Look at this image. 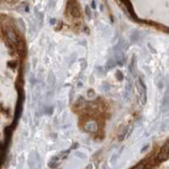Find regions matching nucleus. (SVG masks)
Segmentation results:
<instances>
[{
	"label": "nucleus",
	"mask_w": 169,
	"mask_h": 169,
	"mask_svg": "<svg viewBox=\"0 0 169 169\" xmlns=\"http://www.w3.org/2000/svg\"><path fill=\"white\" fill-rule=\"evenodd\" d=\"M168 158H169V142L168 143H166L165 146L161 148L160 152H159L158 156H157V160H158V161H165V160H167Z\"/></svg>",
	"instance_id": "obj_1"
},
{
	"label": "nucleus",
	"mask_w": 169,
	"mask_h": 169,
	"mask_svg": "<svg viewBox=\"0 0 169 169\" xmlns=\"http://www.w3.org/2000/svg\"><path fill=\"white\" fill-rule=\"evenodd\" d=\"M84 131H87V132H92V133H95L97 132V130H98V125L96 123L95 121H90V122H87L84 126Z\"/></svg>",
	"instance_id": "obj_2"
},
{
	"label": "nucleus",
	"mask_w": 169,
	"mask_h": 169,
	"mask_svg": "<svg viewBox=\"0 0 169 169\" xmlns=\"http://www.w3.org/2000/svg\"><path fill=\"white\" fill-rule=\"evenodd\" d=\"M7 38L9 42H11L13 44H18V38H17V35L13 30H7Z\"/></svg>",
	"instance_id": "obj_3"
},
{
	"label": "nucleus",
	"mask_w": 169,
	"mask_h": 169,
	"mask_svg": "<svg viewBox=\"0 0 169 169\" xmlns=\"http://www.w3.org/2000/svg\"><path fill=\"white\" fill-rule=\"evenodd\" d=\"M124 134H125V128L122 125L120 130H118V139L120 140H123L124 139Z\"/></svg>",
	"instance_id": "obj_4"
},
{
	"label": "nucleus",
	"mask_w": 169,
	"mask_h": 169,
	"mask_svg": "<svg viewBox=\"0 0 169 169\" xmlns=\"http://www.w3.org/2000/svg\"><path fill=\"white\" fill-rule=\"evenodd\" d=\"M133 169H146V166H144L143 162H141V164H138Z\"/></svg>",
	"instance_id": "obj_5"
}]
</instances>
